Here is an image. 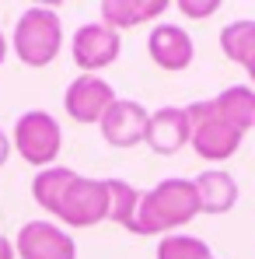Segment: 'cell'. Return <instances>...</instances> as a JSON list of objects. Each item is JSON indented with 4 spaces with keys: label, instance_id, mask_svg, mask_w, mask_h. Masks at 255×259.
Segmentation results:
<instances>
[{
    "label": "cell",
    "instance_id": "52a82bcc",
    "mask_svg": "<svg viewBox=\"0 0 255 259\" xmlns=\"http://www.w3.org/2000/svg\"><path fill=\"white\" fill-rule=\"evenodd\" d=\"M18 259H77V242L56 221H28L14 238Z\"/></svg>",
    "mask_w": 255,
    "mask_h": 259
},
{
    "label": "cell",
    "instance_id": "5b68a950",
    "mask_svg": "<svg viewBox=\"0 0 255 259\" xmlns=\"http://www.w3.org/2000/svg\"><path fill=\"white\" fill-rule=\"evenodd\" d=\"M56 221L67 228H94L109 221V179L77 175L56 210Z\"/></svg>",
    "mask_w": 255,
    "mask_h": 259
},
{
    "label": "cell",
    "instance_id": "5bb4252c",
    "mask_svg": "<svg viewBox=\"0 0 255 259\" xmlns=\"http://www.w3.org/2000/svg\"><path fill=\"white\" fill-rule=\"evenodd\" d=\"M210 102H213V112H217L224 123L238 126L241 133L255 130V88L231 84V88H224L220 95H213Z\"/></svg>",
    "mask_w": 255,
    "mask_h": 259
},
{
    "label": "cell",
    "instance_id": "7402d4cb",
    "mask_svg": "<svg viewBox=\"0 0 255 259\" xmlns=\"http://www.w3.org/2000/svg\"><path fill=\"white\" fill-rule=\"evenodd\" d=\"M245 74H248V81L255 84V53L248 56V60H245Z\"/></svg>",
    "mask_w": 255,
    "mask_h": 259
},
{
    "label": "cell",
    "instance_id": "8992f818",
    "mask_svg": "<svg viewBox=\"0 0 255 259\" xmlns=\"http://www.w3.org/2000/svg\"><path fill=\"white\" fill-rule=\"evenodd\" d=\"M123 53V35L116 28H109L101 18L77 25L74 39H70V56L81 67V74H98L105 67H112Z\"/></svg>",
    "mask_w": 255,
    "mask_h": 259
},
{
    "label": "cell",
    "instance_id": "3957f363",
    "mask_svg": "<svg viewBox=\"0 0 255 259\" xmlns=\"http://www.w3.org/2000/svg\"><path fill=\"white\" fill-rule=\"evenodd\" d=\"M11 144H14V151H18L28 165H35L39 172H42V168H53L56 158H60V151H63L60 119H56L53 112H45V109H28V112L18 116L14 133H11Z\"/></svg>",
    "mask_w": 255,
    "mask_h": 259
},
{
    "label": "cell",
    "instance_id": "7a4b0ae2",
    "mask_svg": "<svg viewBox=\"0 0 255 259\" xmlns=\"http://www.w3.org/2000/svg\"><path fill=\"white\" fill-rule=\"evenodd\" d=\"M11 49L32 70L49 67L63 49V21H60V14L53 7L21 11V18L14 21V32H11Z\"/></svg>",
    "mask_w": 255,
    "mask_h": 259
},
{
    "label": "cell",
    "instance_id": "2e32d148",
    "mask_svg": "<svg viewBox=\"0 0 255 259\" xmlns=\"http://www.w3.org/2000/svg\"><path fill=\"white\" fill-rule=\"evenodd\" d=\"M136 210H140V189L126 179H109V221L136 231Z\"/></svg>",
    "mask_w": 255,
    "mask_h": 259
},
{
    "label": "cell",
    "instance_id": "4fadbf2b",
    "mask_svg": "<svg viewBox=\"0 0 255 259\" xmlns=\"http://www.w3.org/2000/svg\"><path fill=\"white\" fill-rule=\"evenodd\" d=\"M171 4L168 0H101L98 11H101V21L116 32H126L136 25H147V21H158Z\"/></svg>",
    "mask_w": 255,
    "mask_h": 259
},
{
    "label": "cell",
    "instance_id": "e0dca14e",
    "mask_svg": "<svg viewBox=\"0 0 255 259\" xmlns=\"http://www.w3.org/2000/svg\"><path fill=\"white\" fill-rule=\"evenodd\" d=\"M220 49H224L227 60H234V63L245 67V60L255 53V21L252 18L227 21V25L220 28Z\"/></svg>",
    "mask_w": 255,
    "mask_h": 259
},
{
    "label": "cell",
    "instance_id": "277c9868",
    "mask_svg": "<svg viewBox=\"0 0 255 259\" xmlns=\"http://www.w3.org/2000/svg\"><path fill=\"white\" fill-rule=\"evenodd\" d=\"M185 112H189V123H192V140H189V147H192L203 161H213V165H217V161H227V158L238 154L245 133L238 126H231V123H224V119L213 112L210 98L189 102Z\"/></svg>",
    "mask_w": 255,
    "mask_h": 259
},
{
    "label": "cell",
    "instance_id": "9a60e30c",
    "mask_svg": "<svg viewBox=\"0 0 255 259\" xmlns=\"http://www.w3.org/2000/svg\"><path fill=\"white\" fill-rule=\"evenodd\" d=\"M74 179H77V172L67 168V165L42 168V172L32 179V196H35V203L56 217V210H60V203H63V196H67V189H70Z\"/></svg>",
    "mask_w": 255,
    "mask_h": 259
},
{
    "label": "cell",
    "instance_id": "7c38bea8",
    "mask_svg": "<svg viewBox=\"0 0 255 259\" xmlns=\"http://www.w3.org/2000/svg\"><path fill=\"white\" fill-rule=\"evenodd\" d=\"M196 186V196H199V214H210V217H220V214H231L241 189H238V179L227 175L224 168H210V172H199L192 179Z\"/></svg>",
    "mask_w": 255,
    "mask_h": 259
},
{
    "label": "cell",
    "instance_id": "6da1fadb",
    "mask_svg": "<svg viewBox=\"0 0 255 259\" xmlns=\"http://www.w3.org/2000/svg\"><path fill=\"white\" fill-rule=\"evenodd\" d=\"M199 214V196L192 179H161L154 189L140 193L133 235H175Z\"/></svg>",
    "mask_w": 255,
    "mask_h": 259
},
{
    "label": "cell",
    "instance_id": "ba28073f",
    "mask_svg": "<svg viewBox=\"0 0 255 259\" xmlns=\"http://www.w3.org/2000/svg\"><path fill=\"white\" fill-rule=\"evenodd\" d=\"M112 102H116V88L98 74L74 77L67 84V95H63V109L77 123H101V116L112 109Z\"/></svg>",
    "mask_w": 255,
    "mask_h": 259
},
{
    "label": "cell",
    "instance_id": "ac0fdd59",
    "mask_svg": "<svg viewBox=\"0 0 255 259\" xmlns=\"http://www.w3.org/2000/svg\"><path fill=\"white\" fill-rule=\"evenodd\" d=\"M158 259H213V252L203 238L175 231V235H165L158 242Z\"/></svg>",
    "mask_w": 255,
    "mask_h": 259
},
{
    "label": "cell",
    "instance_id": "9c48e42d",
    "mask_svg": "<svg viewBox=\"0 0 255 259\" xmlns=\"http://www.w3.org/2000/svg\"><path fill=\"white\" fill-rule=\"evenodd\" d=\"M189 140H192V123H189L185 105H161V109L150 112L143 144H147L154 154L171 158V154H178Z\"/></svg>",
    "mask_w": 255,
    "mask_h": 259
},
{
    "label": "cell",
    "instance_id": "603a6c76",
    "mask_svg": "<svg viewBox=\"0 0 255 259\" xmlns=\"http://www.w3.org/2000/svg\"><path fill=\"white\" fill-rule=\"evenodd\" d=\"M4 56H7V35L0 32V63H4Z\"/></svg>",
    "mask_w": 255,
    "mask_h": 259
},
{
    "label": "cell",
    "instance_id": "30bf717a",
    "mask_svg": "<svg viewBox=\"0 0 255 259\" xmlns=\"http://www.w3.org/2000/svg\"><path fill=\"white\" fill-rule=\"evenodd\" d=\"M147 123H150V112L140 105V102H133V98H116L112 102V109L101 116V137H105V144H112V147H136L143 137H147Z\"/></svg>",
    "mask_w": 255,
    "mask_h": 259
},
{
    "label": "cell",
    "instance_id": "ffe728a7",
    "mask_svg": "<svg viewBox=\"0 0 255 259\" xmlns=\"http://www.w3.org/2000/svg\"><path fill=\"white\" fill-rule=\"evenodd\" d=\"M11 151H14V144H11V137L0 130V168L7 165V158H11Z\"/></svg>",
    "mask_w": 255,
    "mask_h": 259
},
{
    "label": "cell",
    "instance_id": "d6986e66",
    "mask_svg": "<svg viewBox=\"0 0 255 259\" xmlns=\"http://www.w3.org/2000/svg\"><path fill=\"white\" fill-rule=\"evenodd\" d=\"M185 18H192V21H203V18H213L217 11H220V0H178L175 4Z\"/></svg>",
    "mask_w": 255,
    "mask_h": 259
},
{
    "label": "cell",
    "instance_id": "8fae6325",
    "mask_svg": "<svg viewBox=\"0 0 255 259\" xmlns=\"http://www.w3.org/2000/svg\"><path fill=\"white\" fill-rule=\"evenodd\" d=\"M147 53L150 60L161 67V70H185L196 56V46H192V35L182 28V25H171V21H158L147 35Z\"/></svg>",
    "mask_w": 255,
    "mask_h": 259
},
{
    "label": "cell",
    "instance_id": "44dd1931",
    "mask_svg": "<svg viewBox=\"0 0 255 259\" xmlns=\"http://www.w3.org/2000/svg\"><path fill=\"white\" fill-rule=\"evenodd\" d=\"M0 259H18L14 242H11V238H4V235H0Z\"/></svg>",
    "mask_w": 255,
    "mask_h": 259
}]
</instances>
